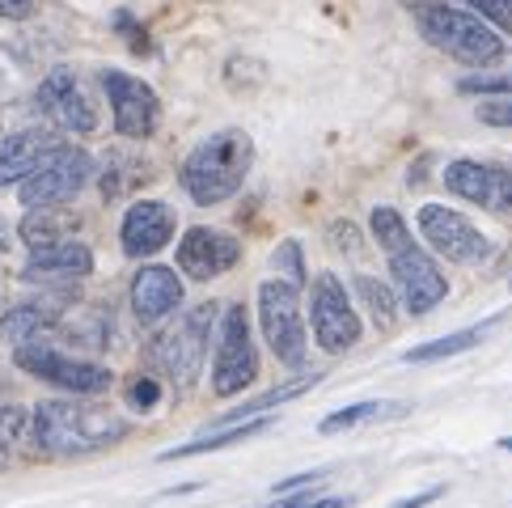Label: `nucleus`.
Masks as SVG:
<instances>
[{
	"label": "nucleus",
	"mask_w": 512,
	"mask_h": 508,
	"mask_svg": "<svg viewBox=\"0 0 512 508\" xmlns=\"http://www.w3.org/2000/svg\"><path fill=\"white\" fill-rule=\"evenodd\" d=\"M89 271H94V250L77 238H64V242L30 250L26 280H81Z\"/></svg>",
	"instance_id": "19"
},
{
	"label": "nucleus",
	"mask_w": 512,
	"mask_h": 508,
	"mask_svg": "<svg viewBox=\"0 0 512 508\" xmlns=\"http://www.w3.org/2000/svg\"><path fill=\"white\" fill-rule=\"evenodd\" d=\"M309 322H314V339L322 352L343 356L360 343V318L352 310V297L339 276L331 271H318L314 288H309Z\"/></svg>",
	"instance_id": "8"
},
{
	"label": "nucleus",
	"mask_w": 512,
	"mask_h": 508,
	"mask_svg": "<svg viewBox=\"0 0 512 508\" xmlns=\"http://www.w3.org/2000/svg\"><path fill=\"white\" fill-rule=\"evenodd\" d=\"M331 238H335V250H343V254H356L360 250V233H356V225H347V221H335L331 225Z\"/></svg>",
	"instance_id": "35"
},
{
	"label": "nucleus",
	"mask_w": 512,
	"mask_h": 508,
	"mask_svg": "<svg viewBox=\"0 0 512 508\" xmlns=\"http://www.w3.org/2000/svg\"><path fill=\"white\" fill-rule=\"evenodd\" d=\"M462 94H508L512 98V72H496V77H466Z\"/></svg>",
	"instance_id": "32"
},
{
	"label": "nucleus",
	"mask_w": 512,
	"mask_h": 508,
	"mask_svg": "<svg viewBox=\"0 0 512 508\" xmlns=\"http://www.w3.org/2000/svg\"><path fill=\"white\" fill-rule=\"evenodd\" d=\"M479 119L491 127H512V98H496L479 106Z\"/></svg>",
	"instance_id": "34"
},
{
	"label": "nucleus",
	"mask_w": 512,
	"mask_h": 508,
	"mask_svg": "<svg viewBox=\"0 0 512 508\" xmlns=\"http://www.w3.org/2000/svg\"><path fill=\"white\" fill-rule=\"evenodd\" d=\"M259 326H263V339H267V348L276 352L280 365L305 369L309 339H305V318H301L297 284L267 280L259 288Z\"/></svg>",
	"instance_id": "4"
},
{
	"label": "nucleus",
	"mask_w": 512,
	"mask_h": 508,
	"mask_svg": "<svg viewBox=\"0 0 512 508\" xmlns=\"http://www.w3.org/2000/svg\"><path fill=\"white\" fill-rule=\"evenodd\" d=\"M347 500H339V496H314V500H305L301 508H343Z\"/></svg>",
	"instance_id": "39"
},
{
	"label": "nucleus",
	"mask_w": 512,
	"mask_h": 508,
	"mask_svg": "<svg viewBox=\"0 0 512 508\" xmlns=\"http://www.w3.org/2000/svg\"><path fill=\"white\" fill-rule=\"evenodd\" d=\"M77 216L64 212V204L56 208H30L26 221H22V242L34 250V246H51V242H64L77 233Z\"/></svg>",
	"instance_id": "21"
},
{
	"label": "nucleus",
	"mask_w": 512,
	"mask_h": 508,
	"mask_svg": "<svg viewBox=\"0 0 512 508\" xmlns=\"http://www.w3.org/2000/svg\"><path fill=\"white\" fill-rule=\"evenodd\" d=\"M13 360H17V369H26L30 377L47 381V386H60L68 394H106L115 386V373L106 365H94V360H81V356H64L39 339L17 343Z\"/></svg>",
	"instance_id": "6"
},
{
	"label": "nucleus",
	"mask_w": 512,
	"mask_h": 508,
	"mask_svg": "<svg viewBox=\"0 0 512 508\" xmlns=\"http://www.w3.org/2000/svg\"><path fill=\"white\" fill-rule=\"evenodd\" d=\"M30 441V415L13 403H0V449H13Z\"/></svg>",
	"instance_id": "29"
},
{
	"label": "nucleus",
	"mask_w": 512,
	"mask_h": 508,
	"mask_svg": "<svg viewBox=\"0 0 512 508\" xmlns=\"http://www.w3.org/2000/svg\"><path fill=\"white\" fill-rule=\"evenodd\" d=\"M500 318H491V322H479V326H466V331H453V335H441V339H432V343H419V348H411L407 356V365H432V360H449V356H462L470 352L474 343H483L487 331L496 326Z\"/></svg>",
	"instance_id": "22"
},
{
	"label": "nucleus",
	"mask_w": 512,
	"mask_h": 508,
	"mask_svg": "<svg viewBox=\"0 0 512 508\" xmlns=\"http://www.w3.org/2000/svg\"><path fill=\"white\" fill-rule=\"evenodd\" d=\"M415 26L436 51H445L457 64L487 68L504 56L500 30L483 22L479 13L457 9L453 0H424V5H415Z\"/></svg>",
	"instance_id": "3"
},
{
	"label": "nucleus",
	"mask_w": 512,
	"mask_h": 508,
	"mask_svg": "<svg viewBox=\"0 0 512 508\" xmlns=\"http://www.w3.org/2000/svg\"><path fill=\"white\" fill-rule=\"evenodd\" d=\"M369 225H373V238H377V246L386 250V254H398V250L415 246V238H411L407 221H402V216H398L394 208H373Z\"/></svg>",
	"instance_id": "26"
},
{
	"label": "nucleus",
	"mask_w": 512,
	"mask_h": 508,
	"mask_svg": "<svg viewBox=\"0 0 512 508\" xmlns=\"http://www.w3.org/2000/svg\"><path fill=\"white\" fill-rule=\"evenodd\" d=\"M419 238H424L436 254H445L449 263L479 267L491 259V242L483 238V229L470 216L453 212L445 204H424L419 208Z\"/></svg>",
	"instance_id": "10"
},
{
	"label": "nucleus",
	"mask_w": 512,
	"mask_h": 508,
	"mask_svg": "<svg viewBox=\"0 0 512 508\" xmlns=\"http://www.w3.org/2000/svg\"><path fill=\"white\" fill-rule=\"evenodd\" d=\"M89 178H94V157L77 149V144H56V149L39 161V170L17 187H22L26 208H56V204L77 199Z\"/></svg>",
	"instance_id": "7"
},
{
	"label": "nucleus",
	"mask_w": 512,
	"mask_h": 508,
	"mask_svg": "<svg viewBox=\"0 0 512 508\" xmlns=\"http://www.w3.org/2000/svg\"><path fill=\"white\" fill-rule=\"evenodd\" d=\"M34 13H39V0H0V17H9V22H26Z\"/></svg>",
	"instance_id": "36"
},
{
	"label": "nucleus",
	"mask_w": 512,
	"mask_h": 508,
	"mask_svg": "<svg viewBox=\"0 0 512 508\" xmlns=\"http://www.w3.org/2000/svg\"><path fill=\"white\" fill-rule=\"evenodd\" d=\"M352 288H356V297L364 301L369 318L381 326V331H390V326L398 322V305H394V293L386 288V280H377V276H356Z\"/></svg>",
	"instance_id": "24"
},
{
	"label": "nucleus",
	"mask_w": 512,
	"mask_h": 508,
	"mask_svg": "<svg viewBox=\"0 0 512 508\" xmlns=\"http://www.w3.org/2000/svg\"><path fill=\"white\" fill-rule=\"evenodd\" d=\"M34 98H39V111L72 136H89L98 127V111H94V102H89L85 85L77 81L72 68H51Z\"/></svg>",
	"instance_id": "13"
},
{
	"label": "nucleus",
	"mask_w": 512,
	"mask_h": 508,
	"mask_svg": "<svg viewBox=\"0 0 512 508\" xmlns=\"http://www.w3.org/2000/svg\"><path fill=\"white\" fill-rule=\"evenodd\" d=\"M0 250H9V233H5V225H0Z\"/></svg>",
	"instance_id": "40"
},
{
	"label": "nucleus",
	"mask_w": 512,
	"mask_h": 508,
	"mask_svg": "<svg viewBox=\"0 0 512 508\" xmlns=\"http://www.w3.org/2000/svg\"><path fill=\"white\" fill-rule=\"evenodd\" d=\"M390 276H394V288L402 293V305H407L411 314H432L449 293L445 271L436 267L432 254L419 250V246L390 254Z\"/></svg>",
	"instance_id": "12"
},
{
	"label": "nucleus",
	"mask_w": 512,
	"mask_h": 508,
	"mask_svg": "<svg viewBox=\"0 0 512 508\" xmlns=\"http://www.w3.org/2000/svg\"><path fill=\"white\" fill-rule=\"evenodd\" d=\"M250 166H254L250 136L237 132V127H225V132L208 136L204 144H195L191 157L182 161V187H187V195L199 208L225 204V199L242 191Z\"/></svg>",
	"instance_id": "2"
},
{
	"label": "nucleus",
	"mask_w": 512,
	"mask_h": 508,
	"mask_svg": "<svg viewBox=\"0 0 512 508\" xmlns=\"http://www.w3.org/2000/svg\"><path fill=\"white\" fill-rule=\"evenodd\" d=\"M212 322H216V305L204 301V305H195L191 314H182L170 331L153 343V360L170 373L178 390H191L199 381V369H204V356H208V339H212Z\"/></svg>",
	"instance_id": "5"
},
{
	"label": "nucleus",
	"mask_w": 512,
	"mask_h": 508,
	"mask_svg": "<svg viewBox=\"0 0 512 508\" xmlns=\"http://www.w3.org/2000/svg\"><path fill=\"white\" fill-rule=\"evenodd\" d=\"M271 420H242V424H233V428H221L216 437H204V441H191V445H174L166 449L161 458L166 462H178V458H195V453H212V449H225V445H237V441H250V437H259V432L267 428Z\"/></svg>",
	"instance_id": "23"
},
{
	"label": "nucleus",
	"mask_w": 512,
	"mask_h": 508,
	"mask_svg": "<svg viewBox=\"0 0 512 508\" xmlns=\"http://www.w3.org/2000/svg\"><path fill=\"white\" fill-rule=\"evenodd\" d=\"M178 229V216L170 204H161V199H140L123 212V225H119V242H123V254H132V259H149L157 254L161 246H170Z\"/></svg>",
	"instance_id": "15"
},
{
	"label": "nucleus",
	"mask_w": 512,
	"mask_h": 508,
	"mask_svg": "<svg viewBox=\"0 0 512 508\" xmlns=\"http://www.w3.org/2000/svg\"><path fill=\"white\" fill-rule=\"evenodd\" d=\"M0 466H5V449H0Z\"/></svg>",
	"instance_id": "42"
},
{
	"label": "nucleus",
	"mask_w": 512,
	"mask_h": 508,
	"mask_svg": "<svg viewBox=\"0 0 512 508\" xmlns=\"http://www.w3.org/2000/svg\"><path fill=\"white\" fill-rule=\"evenodd\" d=\"M237 259H242L237 238H229V233H221V229H208V225L187 229L182 242H178V267L187 271L191 280H216Z\"/></svg>",
	"instance_id": "16"
},
{
	"label": "nucleus",
	"mask_w": 512,
	"mask_h": 508,
	"mask_svg": "<svg viewBox=\"0 0 512 508\" xmlns=\"http://www.w3.org/2000/svg\"><path fill=\"white\" fill-rule=\"evenodd\" d=\"M178 305H182V280H178V271L161 267V263H149V267L136 271V280H132V310H136L140 322L153 326L161 318H170Z\"/></svg>",
	"instance_id": "17"
},
{
	"label": "nucleus",
	"mask_w": 512,
	"mask_h": 508,
	"mask_svg": "<svg viewBox=\"0 0 512 508\" xmlns=\"http://www.w3.org/2000/svg\"><path fill=\"white\" fill-rule=\"evenodd\" d=\"M60 318H64V305H51V301L13 305L9 314H0V339H9L17 348V343H30V339L47 335L51 326H60Z\"/></svg>",
	"instance_id": "20"
},
{
	"label": "nucleus",
	"mask_w": 512,
	"mask_h": 508,
	"mask_svg": "<svg viewBox=\"0 0 512 508\" xmlns=\"http://www.w3.org/2000/svg\"><path fill=\"white\" fill-rule=\"evenodd\" d=\"M102 89H106V98H111L115 132L119 136L149 140L157 132L161 102L153 94V85H144L140 77H127V72H102Z\"/></svg>",
	"instance_id": "11"
},
{
	"label": "nucleus",
	"mask_w": 512,
	"mask_h": 508,
	"mask_svg": "<svg viewBox=\"0 0 512 508\" xmlns=\"http://www.w3.org/2000/svg\"><path fill=\"white\" fill-rule=\"evenodd\" d=\"M60 136H51L47 127H26V132H13L0 140V187L26 183V178L39 170V161L56 149Z\"/></svg>",
	"instance_id": "18"
},
{
	"label": "nucleus",
	"mask_w": 512,
	"mask_h": 508,
	"mask_svg": "<svg viewBox=\"0 0 512 508\" xmlns=\"http://www.w3.org/2000/svg\"><path fill=\"white\" fill-rule=\"evenodd\" d=\"M445 187L466 204L512 212V170L487 166V161H453L445 170Z\"/></svg>",
	"instance_id": "14"
},
{
	"label": "nucleus",
	"mask_w": 512,
	"mask_h": 508,
	"mask_svg": "<svg viewBox=\"0 0 512 508\" xmlns=\"http://www.w3.org/2000/svg\"><path fill=\"white\" fill-rule=\"evenodd\" d=\"M424 5V0H411V9ZM457 5H466L470 13H479L483 22H491L496 30L512 34V0H457Z\"/></svg>",
	"instance_id": "28"
},
{
	"label": "nucleus",
	"mask_w": 512,
	"mask_h": 508,
	"mask_svg": "<svg viewBox=\"0 0 512 508\" xmlns=\"http://www.w3.org/2000/svg\"><path fill=\"white\" fill-rule=\"evenodd\" d=\"M322 475H318V470H305V475H292V479H284V483H276V487H271V492H276V496H284V492H301V487H314Z\"/></svg>",
	"instance_id": "37"
},
{
	"label": "nucleus",
	"mask_w": 512,
	"mask_h": 508,
	"mask_svg": "<svg viewBox=\"0 0 512 508\" xmlns=\"http://www.w3.org/2000/svg\"><path fill=\"white\" fill-rule=\"evenodd\" d=\"M441 496H445V487H428V492H419V496H411V500H398L394 508H424V504L441 500Z\"/></svg>",
	"instance_id": "38"
},
{
	"label": "nucleus",
	"mask_w": 512,
	"mask_h": 508,
	"mask_svg": "<svg viewBox=\"0 0 512 508\" xmlns=\"http://www.w3.org/2000/svg\"><path fill=\"white\" fill-rule=\"evenodd\" d=\"M115 30L123 34V39H127V47H132L136 56H149V51H153V39H149V30H144V26H140L136 17L127 13V9H119V13H115Z\"/></svg>",
	"instance_id": "30"
},
{
	"label": "nucleus",
	"mask_w": 512,
	"mask_h": 508,
	"mask_svg": "<svg viewBox=\"0 0 512 508\" xmlns=\"http://www.w3.org/2000/svg\"><path fill=\"white\" fill-rule=\"evenodd\" d=\"M144 174H149V170H144L140 157L111 153V157H106V170H102V195L106 199H119V195H127L132 187H140Z\"/></svg>",
	"instance_id": "25"
},
{
	"label": "nucleus",
	"mask_w": 512,
	"mask_h": 508,
	"mask_svg": "<svg viewBox=\"0 0 512 508\" xmlns=\"http://www.w3.org/2000/svg\"><path fill=\"white\" fill-rule=\"evenodd\" d=\"M276 267L288 276V284H301L305 280V263H301V246L297 242H284L280 250H276Z\"/></svg>",
	"instance_id": "33"
},
{
	"label": "nucleus",
	"mask_w": 512,
	"mask_h": 508,
	"mask_svg": "<svg viewBox=\"0 0 512 508\" xmlns=\"http://www.w3.org/2000/svg\"><path fill=\"white\" fill-rule=\"evenodd\" d=\"M500 445H504V449H508V453H512V437H504V441H500Z\"/></svg>",
	"instance_id": "41"
},
{
	"label": "nucleus",
	"mask_w": 512,
	"mask_h": 508,
	"mask_svg": "<svg viewBox=\"0 0 512 508\" xmlns=\"http://www.w3.org/2000/svg\"><path fill=\"white\" fill-rule=\"evenodd\" d=\"M127 437V420L94 403H68V398H47L30 411V441L56 458H77L94 453Z\"/></svg>",
	"instance_id": "1"
},
{
	"label": "nucleus",
	"mask_w": 512,
	"mask_h": 508,
	"mask_svg": "<svg viewBox=\"0 0 512 508\" xmlns=\"http://www.w3.org/2000/svg\"><path fill=\"white\" fill-rule=\"evenodd\" d=\"M161 403V386H157V377H136L132 386H127V407H136V411H153Z\"/></svg>",
	"instance_id": "31"
},
{
	"label": "nucleus",
	"mask_w": 512,
	"mask_h": 508,
	"mask_svg": "<svg viewBox=\"0 0 512 508\" xmlns=\"http://www.w3.org/2000/svg\"><path fill=\"white\" fill-rule=\"evenodd\" d=\"M390 403H356V407H343L335 415H326V420L318 424L322 432H343V428H356L364 420H377V415H386Z\"/></svg>",
	"instance_id": "27"
},
{
	"label": "nucleus",
	"mask_w": 512,
	"mask_h": 508,
	"mask_svg": "<svg viewBox=\"0 0 512 508\" xmlns=\"http://www.w3.org/2000/svg\"><path fill=\"white\" fill-rule=\"evenodd\" d=\"M259 377V352L250 339V318L242 305H229L216 331V369H212V390L221 398L242 394L250 381Z\"/></svg>",
	"instance_id": "9"
}]
</instances>
